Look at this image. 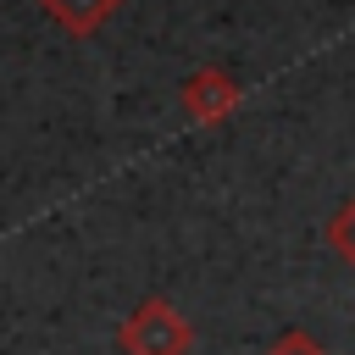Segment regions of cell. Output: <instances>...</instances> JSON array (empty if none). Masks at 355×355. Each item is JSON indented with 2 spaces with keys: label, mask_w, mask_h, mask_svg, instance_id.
I'll use <instances>...</instances> for the list:
<instances>
[{
  "label": "cell",
  "mask_w": 355,
  "mask_h": 355,
  "mask_svg": "<svg viewBox=\"0 0 355 355\" xmlns=\"http://www.w3.org/2000/svg\"><path fill=\"white\" fill-rule=\"evenodd\" d=\"M261 355H327V349H322V344H316L305 327H288V333H277V338H272Z\"/></svg>",
  "instance_id": "5"
},
{
  "label": "cell",
  "mask_w": 355,
  "mask_h": 355,
  "mask_svg": "<svg viewBox=\"0 0 355 355\" xmlns=\"http://www.w3.org/2000/svg\"><path fill=\"white\" fill-rule=\"evenodd\" d=\"M116 6H122V0H39V11H44L67 39H89V33H100V28L116 17Z\"/></svg>",
  "instance_id": "3"
},
{
  "label": "cell",
  "mask_w": 355,
  "mask_h": 355,
  "mask_svg": "<svg viewBox=\"0 0 355 355\" xmlns=\"http://www.w3.org/2000/svg\"><path fill=\"white\" fill-rule=\"evenodd\" d=\"M183 111L200 122V128H216V122H227L233 111H239V100H244V83L233 78V72H222V67H200V72H189L183 78Z\"/></svg>",
  "instance_id": "2"
},
{
  "label": "cell",
  "mask_w": 355,
  "mask_h": 355,
  "mask_svg": "<svg viewBox=\"0 0 355 355\" xmlns=\"http://www.w3.org/2000/svg\"><path fill=\"white\" fill-rule=\"evenodd\" d=\"M116 349L122 355H189L194 349V327L166 294H144L116 322Z\"/></svg>",
  "instance_id": "1"
},
{
  "label": "cell",
  "mask_w": 355,
  "mask_h": 355,
  "mask_svg": "<svg viewBox=\"0 0 355 355\" xmlns=\"http://www.w3.org/2000/svg\"><path fill=\"white\" fill-rule=\"evenodd\" d=\"M322 239H327V250H333V255H344V261H349V272H355V194L327 216Z\"/></svg>",
  "instance_id": "4"
}]
</instances>
